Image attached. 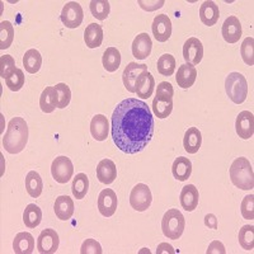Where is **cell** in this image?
I'll use <instances>...</instances> for the list:
<instances>
[{"instance_id": "36", "label": "cell", "mask_w": 254, "mask_h": 254, "mask_svg": "<svg viewBox=\"0 0 254 254\" xmlns=\"http://www.w3.org/2000/svg\"><path fill=\"white\" fill-rule=\"evenodd\" d=\"M90 13L94 18L99 20H104L110 15L111 6L108 0H92L89 4Z\"/></svg>"}, {"instance_id": "1", "label": "cell", "mask_w": 254, "mask_h": 254, "mask_svg": "<svg viewBox=\"0 0 254 254\" xmlns=\"http://www.w3.org/2000/svg\"><path fill=\"white\" fill-rule=\"evenodd\" d=\"M154 117L150 107L136 98L124 99L112 115V139L126 154L140 153L151 141Z\"/></svg>"}, {"instance_id": "23", "label": "cell", "mask_w": 254, "mask_h": 254, "mask_svg": "<svg viewBox=\"0 0 254 254\" xmlns=\"http://www.w3.org/2000/svg\"><path fill=\"white\" fill-rule=\"evenodd\" d=\"M13 251L17 254H31L35 251V238L29 233H18L13 242Z\"/></svg>"}, {"instance_id": "31", "label": "cell", "mask_w": 254, "mask_h": 254, "mask_svg": "<svg viewBox=\"0 0 254 254\" xmlns=\"http://www.w3.org/2000/svg\"><path fill=\"white\" fill-rule=\"evenodd\" d=\"M26 188L29 196L33 197V198H37L41 196L42 190H44V183H42V178L37 172H28V174L26 176Z\"/></svg>"}, {"instance_id": "39", "label": "cell", "mask_w": 254, "mask_h": 254, "mask_svg": "<svg viewBox=\"0 0 254 254\" xmlns=\"http://www.w3.org/2000/svg\"><path fill=\"white\" fill-rule=\"evenodd\" d=\"M55 89L58 92V108H66L71 99V90L69 85L65 83H59L55 85Z\"/></svg>"}, {"instance_id": "12", "label": "cell", "mask_w": 254, "mask_h": 254, "mask_svg": "<svg viewBox=\"0 0 254 254\" xmlns=\"http://www.w3.org/2000/svg\"><path fill=\"white\" fill-rule=\"evenodd\" d=\"M151 31L159 42H167L172 36V20L167 14L156 15L153 20Z\"/></svg>"}, {"instance_id": "19", "label": "cell", "mask_w": 254, "mask_h": 254, "mask_svg": "<svg viewBox=\"0 0 254 254\" xmlns=\"http://www.w3.org/2000/svg\"><path fill=\"white\" fill-rule=\"evenodd\" d=\"M108 130H110V125L107 117L103 115H95L90 121V133L93 139L97 141H104L107 139Z\"/></svg>"}, {"instance_id": "27", "label": "cell", "mask_w": 254, "mask_h": 254, "mask_svg": "<svg viewBox=\"0 0 254 254\" xmlns=\"http://www.w3.org/2000/svg\"><path fill=\"white\" fill-rule=\"evenodd\" d=\"M172 173L177 181H187L192 174V163L188 158L185 156H179L174 160L173 165H172Z\"/></svg>"}, {"instance_id": "44", "label": "cell", "mask_w": 254, "mask_h": 254, "mask_svg": "<svg viewBox=\"0 0 254 254\" xmlns=\"http://www.w3.org/2000/svg\"><path fill=\"white\" fill-rule=\"evenodd\" d=\"M81 254H102V247L97 240L94 239H87L81 244L80 248Z\"/></svg>"}, {"instance_id": "41", "label": "cell", "mask_w": 254, "mask_h": 254, "mask_svg": "<svg viewBox=\"0 0 254 254\" xmlns=\"http://www.w3.org/2000/svg\"><path fill=\"white\" fill-rule=\"evenodd\" d=\"M24 81H26V76H24L23 70L20 69H17L8 79H5L6 87L12 92H18V90L22 89L24 85Z\"/></svg>"}, {"instance_id": "21", "label": "cell", "mask_w": 254, "mask_h": 254, "mask_svg": "<svg viewBox=\"0 0 254 254\" xmlns=\"http://www.w3.org/2000/svg\"><path fill=\"white\" fill-rule=\"evenodd\" d=\"M197 79V70L196 67L192 66V65H181L178 67V72H177L176 80L178 87H181L182 89H188L194 84Z\"/></svg>"}, {"instance_id": "40", "label": "cell", "mask_w": 254, "mask_h": 254, "mask_svg": "<svg viewBox=\"0 0 254 254\" xmlns=\"http://www.w3.org/2000/svg\"><path fill=\"white\" fill-rule=\"evenodd\" d=\"M254 40L253 37H247L246 40L243 41L242 46H240V54H242L243 61L249 65V66H253L254 64Z\"/></svg>"}, {"instance_id": "4", "label": "cell", "mask_w": 254, "mask_h": 254, "mask_svg": "<svg viewBox=\"0 0 254 254\" xmlns=\"http://www.w3.org/2000/svg\"><path fill=\"white\" fill-rule=\"evenodd\" d=\"M186 228V220L181 211L177 208L168 210L164 214L162 220V230L163 234L168 239L177 240L182 237L183 231Z\"/></svg>"}, {"instance_id": "22", "label": "cell", "mask_w": 254, "mask_h": 254, "mask_svg": "<svg viewBox=\"0 0 254 254\" xmlns=\"http://www.w3.org/2000/svg\"><path fill=\"white\" fill-rule=\"evenodd\" d=\"M220 17L219 6L214 1H203L201 8H199V18L205 26L212 27L216 24Z\"/></svg>"}, {"instance_id": "15", "label": "cell", "mask_w": 254, "mask_h": 254, "mask_svg": "<svg viewBox=\"0 0 254 254\" xmlns=\"http://www.w3.org/2000/svg\"><path fill=\"white\" fill-rule=\"evenodd\" d=\"M155 89V79L150 72L142 71L135 83V93L142 99L150 98Z\"/></svg>"}, {"instance_id": "35", "label": "cell", "mask_w": 254, "mask_h": 254, "mask_svg": "<svg viewBox=\"0 0 254 254\" xmlns=\"http://www.w3.org/2000/svg\"><path fill=\"white\" fill-rule=\"evenodd\" d=\"M14 40V27L8 20L0 23V49L5 50L12 46Z\"/></svg>"}, {"instance_id": "48", "label": "cell", "mask_w": 254, "mask_h": 254, "mask_svg": "<svg viewBox=\"0 0 254 254\" xmlns=\"http://www.w3.org/2000/svg\"><path fill=\"white\" fill-rule=\"evenodd\" d=\"M156 253H158V254H163V253L174 254V253H176V251H174L173 247L169 246L168 243H162V244H159V246H158Z\"/></svg>"}, {"instance_id": "6", "label": "cell", "mask_w": 254, "mask_h": 254, "mask_svg": "<svg viewBox=\"0 0 254 254\" xmlns=\"http://www.w3.org/2000/svg\"><path fill=\"white\" fill-rule=\"evenodd\" d=\"M153 196H151V190L149 186L144 183H139L132 188L130 193V205L133 210L144 212L147 208L150 207Z\"/></svg>"}, {"instance_id": "32", "label": "cell", "mask_w": 254, "mask_h": 254, "mask_svg": "<svg viewBox=\"0 0 254 254\" xmlns=\"http://www.w3.org/2000/svg\"><path fill=\"white\" fill-rule=\"evenodd\" d=\"M102 63H103V67L107 71L115 72L116 70L119 69L120 65H121V54H120V51L116 47H108L104 51Z\"/></svg>"}, {"instance_id": "14", "label": "cell", "mask_w": 254, "mask_h": 254, "mask_svg": "<svg viewBox=\"0 0 254 254\" xmlns=\"http://www.w3.org/2000/svg\"><path fill=\"white\" fill-rule=\"evenodd\" d=\"M147 65L145 64L130 63L125 67L124 74H122V81L124 85L130 93H135V83L142 71H146Z\"/></svg>"}, {"instance_id": "7", "label": "cell", "mask_w": 254, "mask_h": 254, "mask_svg": "<svg viewBox=\"0 0 254 254\" xmlns=\"http://www.w3.org/2000/svg\"><path fill=\"white\" fill-rule=\"evenodd\" d=\"M52 178L60 185H65L72 178L74 165L67 156H58L51 165Z\"/></svg>"}, {"instance_id": "28", "label": "cell", "mask_w": 254, "mask_h": 254, "mask_svg": "<svg viewBox=\"0 0 254 254\" xmlns=\"http://www.w3.org/2000/svg\"><path fill=\"white\" fill-rule=\"evenodd\" d=\"M84 41L89 49H97L103 42V29L99 24L90 23L84 31Z\"/></svg>"}, {"instance_id": "5", "label": "cell", "mask_w": 254, "mask_h": 254, "mask_svg": "<svg viewBox=\"0 0 254 254\" xmlns=\"http://www.w3.org/2000/svg\"><path fill=\"white\" fill-rule=\"evenodd\" d=\"M225 90L231 102L242 104L248 97V83L240 72H230L226 76Z\"/></svg>"}, {"instance_id": "45", "label": "cell", "mask_w": 254, "mask_h": 254, "mask_svg": "<svg viewBox=\"0 0 254 254\" xmlns=\"http://www.w3.org/2000/svg\"><path fill=\"white\" fill-rule=\"evenodd\" d=\"M156 95H163V97H173L174 89L171 83L162 81L156 88Z\"/></svg>"}, {"instance_id": "11", "label": "cell", "mask_w": 254, "mask_h": 254, "mask_svg": "<svg viewBox=\"0 0 254 254\" xmlns=\"http://www.w3.org/2000/svg\"><path fill=\"white\" fill-rule=\"evenodd\" d=\"M117 194L115 193V190L106 188L99 193L98 196V210L101 212L102 216L111 217L115 215L116 210H117Z\"/></svg>"}, {"instance_id": "34", "label": "cell", "mask_w": 254, "mask_h": 254, "mask_svg": "<svg viewBox=\"0 0 254 254\" xmlns=\"http://www.w3.org/2000/svg\"><path fill=\"white\" fill-rule=\"evenodd\" d=\"M88 190H89V179H88L87 174L79 173L76 177L72 179L71 190L72 194L76 199H83L87 196Z\"/></svg>"}, {"instance_id": "33", "label": "cell", "mask_w": 254, "mask_h": 254, "mask_svg": "<svg viewBox=\"0 0 254 254\" xmlns=\"http://www.w3.org/2000/svg\"><path fill=\"white\" fill-rule=\"evenodd\" d=\"M42 221V211L35 203H31L26 207L23 212V222L24 225L29 229H35Z\"/></svg>"}, {"instance_id": "3", "label": "cell", "mask_w": 254, "mask_h": 254, "mask_svg": "<svg viewBox=\"0 0 254 254\" xmlns=\"http://www.w3.org/2000/svg\"><path fill=\"white\" fill-rule=\"evenodd\" d=\"M230 179L235 187L240 188L243 190H253L254 187V174L253 168L247 158L240 156L237 158L231 164L229 169Z\"/></svg>"}, {"instance_id": "26", "label": "cell", "mask_w": 254, "mask_h": 254, "mask_svg": "<svg viewBox=\"0 0 254 254\" xmlns=\"http://www.w3.org/2000/svg\"><path fill=\"white\" fill-rule=\"evenodd\" d=\"M173 111V97L156 95L153 101V112L158 119H167Z\"/></svg>"}, {"instance_id": "13", "label": "cell", "mask_w": 254, "mask_h": 254, "mask_svg": "<svg viewBox=\"0 0 254 254\" xmlns=\"http://www.w3.org/2000/svg\"><path fill=\"white\" fill-rule=\"evenodd\" d=\"M235 128H237V133L240 139L243 140L251 139L254 133L253 113L249 112V111H242L237 117Z\"/></svg>"}, {"instance_id": "25", "label": "cell", "mask_w": 254, "mask_h": 254, "mask_svg": "<svg viewBox=\"0 0 254 254\" xmlns=\"http://www.w3.org/2000/svg\"><path fill=\"white\" fill-rule=\"evenodd\" d=\"M54 210L59 219L66 221L74 215V201L69 196H59L54 205Z\"/></svg>"}, {"instance_id": "38", "label": "cell", "mask_w": 254, "mask_h": 254, "mask_svg": "<svg viewBox=\"0 0 254 254\" xmlns=\"http://www.w3.org/2000/svg\"><path fill=\"white\" fill-rule=\"evenodd\" d=\"M239 244L243 249L246 251H252L254 247V226L253 225H244L239 230Z\"/></svg>"}, {"instance_id": "20", "label": "cell", "mask_w": 254, "mask_h": 254, "mask_svg": "<svg viewBox=\"0 0 254 254\" xmlns=\"http://www.w3.org/2000/svg\"><path fill=\"white\" fill-rule=\"evenodd\" d=\"M181 205L188 212H192L197 208L199 201L198 190L193 185L185 186L181 192Z\"/></svg>"}, {"instance_id": "43", "label": "cell", "mask_w": 254, "mask_h": 254, "mask_svg": "<svg viewBox=\"0 0 254 254\" xmlns=\"http://www.w3.org/2000/svg\"><path fill=\"white\" fill-rule=\"evenodd\" d=\"M242 215L246 220L254 219V196L249 194L242 201Z\"/></svg>"}, {"instance_id": "16", "label": "cell", "mask_w": 254, "mask_h": 254, "mask_svg": "<svg viewBox=\"0 0 254 254\" xmlns=\"http://www.w3.org/2000/svg\"><path fill=\"white\" fill-rule=\"evenodd\" d=\"M222 37L228 44H237L242 37V24L234 15L226 18L221 29Z\"/></svg>"}, {"instance_id": "42", "label": "cell", "mask_w": 254, "mask_h": 254, "mask_svg": "<svg viewBox=\"0 0 254 254\" xmlns=\"http://www.w3.org/2000/svg\"><path fill=\"white\" fill-rule=\"evenodd\" d=\"M15 70L17 67H15V61L13 56L4 55L0 58V76L1 78L8 79Z\"/></svg>"}, {"instance_id": "18", "label": "cell", "mask_w": 254, "mask_h": 254, "mask_svg": "<svg viewBox=\"0 0 254 254\" xmlns=\"http://www.w3.org/2000/svg\"><path fill=\"white\" fill-rule=\"evenodd\" d=\"M97 178L103 185H111L117 178V167L110 159H103L97 165Z\"/></svg>"}, {"instance_id": "2", "label": "cell", "mask_w": 254, "mask_h": 254, "mask_svg": "<svg viewBox=\"0 0 254 254\" xmlns=\"http://www.w3.org/2000/svg\"><path fill=\"white\" fill-rule=\"evenodd\" d=\"M28 142V125L22 117H14L9 121L3 137V146L9 154H18Z\"/></svg>"}, {"instance_id": "29", "label": "cell", "mask_w": 254, "mask_h": 254, "mask_svg": "<svg viewBox=\"0 0 254 254\" xmlns=\"http://www.w3.org/2000/svg\"><path fill=\"white\" fill-rule=\"evenodd\" d=\"M40 107L45 113H52L58 108V92L55 87L45 88L40 97Z\"/></svg>"}, {"instance_id": "17", "label": "cell", "mask_w": 254, "mask_h": 254, "mask_svg": "<svg viewBox=\"0 0 254 254\" xmlns=\"http://www.w3.org/2000/svg\"><path fill=\"white\" fill-rule=\"evenodd\" d=\"M151 47H153V42H151L150 36L147 33H140V35L136 36L132 42V46H131L132 55L137 60H145L150 56Z\"/></svg>"}, {"instance_id": "30", "label": "cell", "mask_w": 254, "mask_h": 254, "mask_svg": "<svg viewBox=\"0 0 254 254\" xmlns=\"http://www.w3.org/2000/svg\"><path fill=\"white\" fill-rule=\"evenodd\" d=\"M42 65V56L40 51L36 49H31L26 51L23 56V66L29 74H36L41 69Z\"/></svg>"}, {"instance_id": "9", "label": "cell", "mask_w": 254, "mask_h": 254, "mask_svg": "<svg viewBox=\"0 0 254 254\" xmlns=\"http://www.w3.org/2000/svg\"><path fill=\"white\" fill-rule=\"evenodd\" d=\"M203 46L202 42L196 37H190L183 45V58L188 65H198L202 60Z\"/></svg>"}, {"instance_id": "46", "label": "cell", "mask_w": 254, "mask_h": 254, "mask_svg": "<svg viewBox=\"0 0 254 254\" xmlns=\"http://www.w3.org/2000/svg\"><path fill=\"white\" fill-rule=\"evenodd\" d=\"M207 254H225L226 253V249L225 247H224V244H222L221 242H219V240H214V242L211 243L210 246H208V249L207 252H206Z\"/></svg>"}, {"instance_id": "8", "label": "cell", "mask_w": 254, "mask_h": 254, "mask_svg": "<svg viewBox=\"0 0 254 254\" xmlns=\"http://www.w3.org/2000/svg\"><path fill=\"white\" fill-rule=\"evenodd\" d=\"M60 18L64 26L67 28H78L84 19L83 8L76 1H69L66 5H64Z\"/></svg>"}, {"instance_id": "47", "label": "cell", "mask_w": 254, "mask_h": 254, "mask_svg": "<svg viewBox=\"0 0 254 254\" xmlns=\"http://www.w3.org/2000/svg\"><path fill=\"white\" fill-rule=\"evenodd\" d=\"M205 225L210 229H217V219L214 214H208L205 216Z\"/></svg>"}, {"instance_id": "37", "label": "cell", "mask_w": 254, "mask_h": 254, "mask_svg": "<svg viewBox=\"0 0 254 254\" xmlns=\"http://www.w3.org/2000/svg\"><path fill=\"white\" fill-rule=\"evenodd\" d=\"M158 71L164 76L173 75L176 70V59L171 54H164L159 58L158 60Z\"/></svg>"}, {"instance_id": "24", "label": "cell", "mask_w": 254, "mask_h": 254, "mask_svg": "<svg viewBox=\"0 0 254 254\" xmlns=\"http://www.w3.org/2000/svg\"><path fill=\"white\" fill-rule=\"evenodd\" d=\"M202 144V135L197 127H190L185 133L183 146L188 154H196Z\"/></svg>"}, {"instance_id": "10", "label": "cell", "mask_w": 254, "mask_h": 254, "mask_svg": "<svg viewBox=\"0 0 254 254\" xmlns=\"http://www.w3.org/2000/svg\"><path fill=\"white\" fill-rule=\"evenodd\" d=\"M59 235L54 229H45L41 231L37 239V251L41 254L56 253L59 249Z\"/></svg>"}]
</instances>
